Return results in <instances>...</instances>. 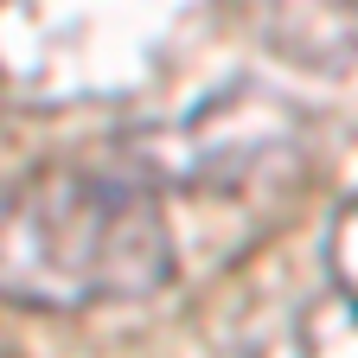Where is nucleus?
Wrapping results in <instances>:
<instances>
[{
  "mask_svg": "<svg viewBox=\"0 0 358 358\" xmlns=\"http://www.w3.org/2000/svg\"><path fill=\"white\" fill-rule=\"evenodd\" d=\"M173 224L160 173L122 148L103 160H45L0 186V307L83 313L173 282Z\"/></svg>",
  "mask_w": 358,
  "mask_h": 358,
  "instance_id": "f257e3e1",
  "label": "nucleus"
},
{
  "mask_svg": "<svg viewBox=\"0 0 358 358\" xmlns=\"http://www.w3.org/2000/svg\"><path fill=\"white\" fill-rule=\"evenodd\" d=\"M333 7H339V13L352 20V38H358V0H333Z\"/></svg>",
  "mask_w": 358,
  "mask_h": 358,
  "instance_id": "20e7f679",
  "label": "nucleus"
},
{
  "mask_svg": "<svg viewBox=\"0 0 358 358\" xmlns=\"http://www.w3.org/2000/svg\"><path fill=\"white\" fill-rule=\"evenodd\" d=\"M211 0H0V90L32 109L148 90Z\"/></svg>",
  "mask_w": 358,
  "mask_h": 358,
  "instance_id": "f03ea898",
  "label": "nucleus"
},
{
  "mask_svg": "<svg viewBox=\"0 0 358 358\" xmlns=\"http://www.w3.org/2000/svg\"><path fill=\"white\" fill-rule=\"evenodd\" d=\"M301 358H358V307L327 294L301 327Z\"/></svg>",
  "mask_w": 358,
  "mask_h": 358,
  "instance_id": "7ed1b4c3",
  "label": "nucleus"
}]
</instances>
